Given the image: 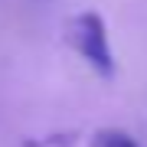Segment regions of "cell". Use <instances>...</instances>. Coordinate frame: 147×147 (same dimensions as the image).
I'll return each mask as SVG.
<instances>
[{"label": "cell", "instance_id": "obj_1", "mask_svg": "<svg viewBox=\"0 0 147 147\" xmlns=\"http://www.w3.org/2000/svg\"><path fill=\"white\" fill-rule=\"evenodd\" d=\"M62 39L75 56L82 59L92 72H98L101 79H115L118 72V59L111 53V39L105 16L98 10H79L62 23Z\"/></svg>", "mask_w": 147, "mask_h": 147}, {"label": "cell", "instance_id": "obj_2", "mask_svg": "<svg viewBox=\"0 0 147 147\" xmlns=\"http://www.w3.org/2000/svg\"><path fill=\"white\" fill-rule=\"evenodd\" d=\"M92 147H141L127 131H118V127H105V131L95 134Z\"/></svg>", "mask_w": 147, "mask_h": 147}]
</instances>
